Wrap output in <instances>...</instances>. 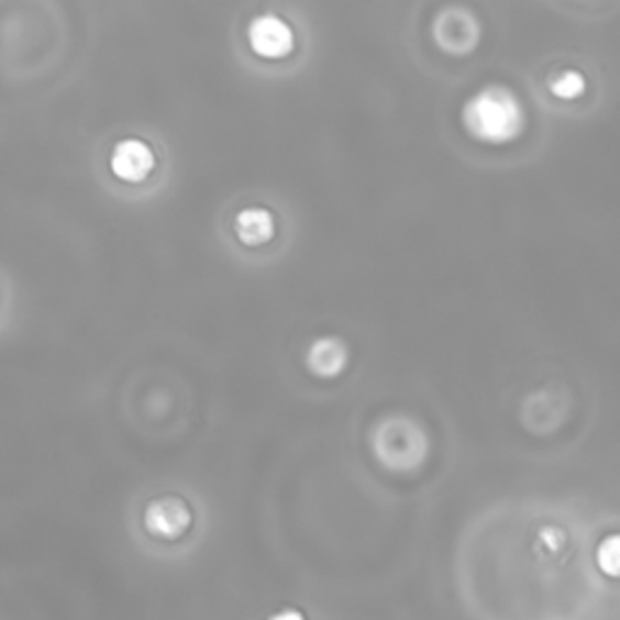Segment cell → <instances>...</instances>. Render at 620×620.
<instances>
[{
	"label": "cell",
	"mask_w": 620,
	"mask_h": 620,
	"mask_svg": "<svg viewBox=\"0 0 620 620\" xmlns=\"http://www.w3.org/2000/svg\"><path fill=\"white\" fill-rule=\"evenodd\" d=\"M153 165H155V155L146 141L124 139L112 148L110 168L119 180H126V182L146 180L153 170Z\"/></svg>",
	"instance_id": "obj_5"
},
{
	"label": "cell",
	"mask_w": 620,
	"mask_h": 620,
	"mask_svg": "<svg viewBox=\"0 0 620 620\" xmlns=\"http://www.w3.org/2000/svg\"><path fill=\"white\" fill-rule=\"evenodd\" d=\"M308 366L310 372L315 376H337L344 366H347L350 359V352H347V344H344L340 337H320L313 344H310L308 350Z\"/></svg>",
	"instance_id": "obj_7"
},
{
	"label": "cell",
	"mask_w": 620,
	"mask_h": 620,
	"mask_svg": "<svg viewBox=\"0 0 620 620\" xmlns=\"http://www.w3.org/2000/svg\"><path fill=\"white\" fill-rule=\"evenodd\" d=\"M599 565L606 569V575H618V535H608L599 545Z\"/></svg>",
	"instance_id": "obj_11"
},
{
	"label": "cell",
	"mask_w": 620,
	"mask_h": 620,
	"mask_svg": "<svg viewBox=\"0 0 620 620\" xmlns=\"http://www.w3.org/2000/svg\"><path fill=\"white\" fill-rule=\"evenodd\" d=\"M543 412V417L535 424L533 432H551L560 424V420L565 417V405H563V392H553V390H539L529 396L527 405H523V420L533 422L535 417Z\"/></svg>",
	"instance_id": "obj_8"
},
{
	"label": "cell",
	"mask_w": 620,
	"mask_h": 620,
	"mask_svg": "<svg viewBox=\"0 0 620 620\" xmlns=\"http://www.w3.org/2000/svg\"><path fill=\"white\" fill-rule=\"evenodd\" d=\"M192 507H189L182 497L165 495L153 499V502L143 511V527L160 541H180L182 535L192 529Z\"/></svg>",
	"instance_id": "obj_3"
},
{
	"label": "cell",
	"mask_w": 620,
	"mask_h": 620,
	"mask_svg": "<svg viewBox=\"0 0 620 620\" xmlns=\"http://www.w3.org/2000/svg\"><path fill=\"white\" fill-rule=\"evenodd\" d=\"M267 620H308V618L301 611H296V608H284V611H277Z\"/></svg>",
	"instance_id": "obj_12"
},
{
	"label": "cell",
	"mask_w": 620,
	"mask_h": 620,
	"mask_svg": "<svg viewBox=\"0 0 620 620\" xmlns=\"http://www.w3.org/2000/svg\"><path fill=\"white\" fill-rule=\"evenodd\" d=\"M374 451L388 468L410 470L427 456V434L410 417L392 414L376 427Z\"/></svg>",
	"instance_id": "obj_2"
},
{
	"label": "cell",
	"mask_w": 620,
	"mask_h": 620,
	"mask_svg": "<svg viewBox=\"0 0 620 620\" xmlns=\"http://www.w3.org/2000/svg\"><path fill=\"white\" fill-rule=\"evenodd\" d=\"M547 86H551L553 95H557V98L575 100L584 92V76L575 68H565L560 70V74H555Z\"/></svg>",
	"instance_id": "obj_10"
},
{
	"label": "cell",
	"mask_w": 620,
	"mask_h": 620,
	"mask_svg": "<svg viewBox=\"0 0 620 620\" xmlns=\"http://www.w3.org/2000/svg\"><path fill=\"white\" fill-rule=\"evenodd\" d=\"M478 34H480L478 20L473 18L468 8L449 5L436 15L434 37L446 52L463 54L473 49L475 42H478Z\"/></svg>",
	"instance_id": "obj_4"
},
{
	"label": "cell",
	"mask_w": 620,
	"mask_h": 620,
	"mask_svg": "<svg viewBox=\"0 0 620 620\" xmlns=\"http://www.w3.org/2000/svg\"><path fill=\"white\" fill-rule=\"evenodd\" d=\"M463 119L473 136L492 143L514 139L523 126V112L519 100L514 98V92L502 86H490L475 92L468 104H465Z\"/></svg>",
	"instance_id": "obj_1"
},
{
	"label": "cell",
	"mask_w": 620,
	"mask_h": 620,
	"mask_svg": "<svg viewBox=\"0 0 620 620\" xmlns=\"http://www.w3.org/2000/svg\"><path fill=\"white\" fill-rule=\"evenodd\" d=\"M235 233L245 245L267 243L274 235V217L272 211L262 207H247L235 217Z\"/></svg>",
	"instance_id": "obj_9"
},
{
	"label": "cell",
	"mask_w": 620,
	"mask_h": 620,
	"mask_svg": "<svg viewBox=\"0 0 620 620\" xmlns=\"http://www.w3.org/2000/svg\"><path fill=\"white\" fill-rule=\"evenodd\" d=\"M250 46L267 58H279L291 52L294 46V30L277 15H259L247 27Z\"/></svg>",
	"instance_id": "obj_6"
}]
</instances>
